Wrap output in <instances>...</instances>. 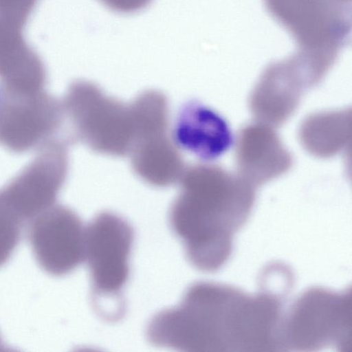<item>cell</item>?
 I'll use <instances>...</instances> for the list:
<instances>
[{
    "instance_id": "1",
    "label": "cell",
    "mask_w": 352,
    "mask_h": 352,
    "mask_svg": "<svg viewBox=\"0 0 352 352\" xmlns=\"http://www.w3.org/2000/svg\"><path fill=\"white\" fill-rule=\"evenodd\" d=\"M285 296L265 287L250 296L232 286L195 282L177 305L162 311V333L182 351H280Z\"/></svg>"
},
{
    "instance_id": "2",
    "label": "cell",
    "mask_w": 352,
    "mask_h": 352,
    "mask_svg": "<svg viewBox=\"0 0 352 352\" xmlns=\"http://www.w3.org/2000/svg\"><path fill=\"white\" fill-rule=\"evenodd\" d=\"M179 182V192L169 210L170 228L192 265L216 272L228 261L234 234L252 212L256 187L210 164L185 168Z\"/></svg>"
},
{
    "instance_id": "3",
    "label": "cell",
    "mask_w": 352,
    "mask_h": 352,
    "mask_svg": "<svg viewBox=\"0 0 352 352\" xmlns=\"http://www.w3.org/2000/svg\"><path fill=\"white\" fill-rule=\"evenodd\" d=\"M263 1L295 41L291 56L314 74H327L351 42V0Z\"/></svg>"
},
{
    "instance_id": "4",
    "label": "cell",
    "mask_w": 352,
    "mask_h": 352,
    "mask_svg": "<svg viewBox=\"0 0 352 352\" xmlns=\"http://www.w3.org/2000/svg\"><path fill=\"white\" fill-rule=\"evenodd\" d=\"M133 230L122 217L101 212L85 227V261L89 270L91 302L103 320L116 322L125 314L122 289L130 273Z\"/></svg>"
},
{
    "instance_id": "5",
    "label": "cell",
    "mask_w": 352,
    "mask_h": 352,
    "mask_svg": "<svg viewBox=\"0 0 352 352\" xmlns=\"http://www.w3.org/2000/svg\"><path fill=\"white\" fill-rule=\"evenodd\" d=\"M351 289L332 291L311 287L285 313L282 326L283 351H318L326 348L350 351Z\"/></svg>"
},
{
    "instance_id": "6",
    "label": "cell",
    "mask_w": 352,
    "mask_h": 352,
    "mask_svg": "<svg viewBox=\"0 0 352 352\" xmlns=\"http://www.w3.org/2000/svg\"><path fill=\"white\" fill-rule=\"evenodd\" d=\"M130 104L133 140L129 155L134 172L155 187L179 182L185 166L179 148L168 135L166 97L158 91L147 90Z\"/></svg>"
},
{
    "instance_id": "7",
    "label": "cell",
    "mask_w": 352,
    "mask_h": 352,
    "mask_svg": "<svg viewBox=\"0 0 352 352\" xmlns=\"http://www.w3.org/2000/svg\"><path fill=\"white\" fill-rule=\"evenodd\" d=\"M61 102L76 140L101 154L129 155L133 140L130 104L85 80L72 82Z\"/></svg>"
},
{
    "instance_id": "8",
    "label": "cell",
    "mask_w": 352,
    "mask_h": 352,
    "mask_svg": "<svg viewBox=\"0 0 352 352\" xmlns=\"http://www.w3.org/2000/svg\"><path fill=\"white\" fill-rule=\"evenodd\" d=\"M65 121L62 102L44 90L21 93L0 86V145L16 153L55 138Z\"/></svg>"
},
{
    "instance_id": "9",
    "label": "cell",
    "mask_w": 352,
    "mask_h": 352,
    "mask_svg": "<svg viewBox=\"0 0 352 352\" xmlns=\"http://www.w3.org/2000/svg\"><path fill=\"white\" fill-rule=\"evenodd\" d=\"M68 167L67 141L53 138L1 190L23 221L31 220L54 205Z\"/></svg>"
},
{
    "instance_id": "10",
    "label": "cell",
    "mask_w": 352,
    "mask_h": 352,
    "mask_svg": "<svg viewBox=\"0 0 352 352\" xmlns=\"http://www.w3.org/2000/svg\"><path fill=\"white\" fill-rule=\"evenodd\" d=\"M31 220L28 241L35 260L45 272L65 276L85 261V227L74 210L54 205Z\"/></svg>"
},
{
    "instance_id": "11",
    "label": "cell",
    "mask_w": 352,
    "mask_h": 352,
    "mask_svg": "<svg viewBox=\"0 0 352 352\" xmlns=\"http://www.w3.org/2000/svg\"><path fill=\"white\" fill-rule=\"evenodd\" d=\"M235 160L239 175L256 188L287 173L294 162L272 126L259 122L239 131Z\"/></svg>"
},
{
    "instance_id": "12",
    "label": "cell",
    "mask_w": 352,
    "mask_h": 352,
    "mask_svg": "<svg viewBox=\"0 0 352 352\" xmlns=\"http://www.w3.org/2000/svg\"><path fill=\"white\" fill-rule=\"evenodd\" d=\"M306 89L286 60L272 62L264 69L250 94V110L257 122L280 126L294 113Z\"/></svg>"
},
{
    "instance_id": "13",
    "label": "cell",
    "mask_w": 352,
    "mask_h": 352,
    "mask_svg": "<svg viewBox=\"0 0 352 352\" xmlns=\"http://www.w3.org/2000/svg\"><path fill=\"white\" fill-rule=\"evenodd\" d=\"M173 140L178 148L210 161L224 154L234 138L224 118L199 102L190 101L178 113Z\"/></svg>"
},
{
    "instance_id": "14",
    "label": "cell",
    "mask_w": 352,
    "mask_h": 352,
    "mask_svg": "<svg viewBox=\"0 0 352 352\" xmlns=\"http://www.w3.org/2000/svg\"><path fill=\"white\" fill-rule=\"evenodd\" d=\"M22 28L0 18V86L15 92L41 91L46 84V70L25 41Z\"/></svg>"
},
{
    "instance_id": "15",
    "label": "cell",
    "mask_w": 352,
    "mask_h": 352,
    "mask_svg": "<svg viewBox=\"0 0 352 352\" xmlns=\"http://www.w3.org/2000/svg\"><path fill=\"white\" fill-rule=\"evenodd\" d=\"M351 121V109L312 113L299 126V141L305 150L315 157H333L350 142Z\"/></svg>"
},
{
    "instance_id": "16",
    "label": "cell",
    "mask_w": 352,
    "mask_h": 352,
    "mask_svg": "<svg viewBox=\"0 0 352 352\" xmlns=\"http://www.w3.org/2000/svg\"><path fill=\"white\" fill-rule=\"evenodd\" d=\"M23 222L0 190V267L10 260L20 243Z\"/></svg>"
},
{
    "instance_id": "17",
    "label": "cell",
    "mask_w": 352,
    "mask_h": 352,
    "mask_svg": "<svg viewBox=\"0 0 352 352\" xmlns=\"http://www.w3.org/2000/svg\"><path fill=\"white\" fill-rule=\"evenodd\" d=\"M37 0H0V18L23 26Z\"/></svg>"
},
{
    "instance_id": "18",
    "label": "cell",
    "mask_w": 352,
    "mask_h": 352,
    "mask_svg": "<svg viewBox=\"0 0 352 352\" xmlns=\"http://www.w3.org/2000/svg\"><path fill=\"white\" fill-rule=\"evenodd\" d=\"M111 10L122 14L140 11L148 6L152 0H99Z\"/></svg>"
},
{
    "instance_id": "19",
    "label": "cell",
    "mask_w": 352,
    "mask_h": 352,
    "mask_svg": "<svg viewBox=\"0 0 352 352\" xmlns=\"http://www.w3.org/2000/svg\"><path fill=\"white\" fill-rule=\"evenodd\" d=\"M5 346H6V345H5L4 342H3V340L1 339V337L0 336V351L6 350Z\"/></svg>"
}]
</instances>
